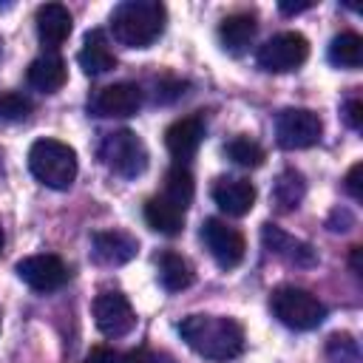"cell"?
I'll list each match as a JSON object with an SVG mask.
<instances>
[{
  "label": "cell",
  "mask_w": 363,
  "mask_h": 363,
  "mask_svg": "<svg viewBox=\"0 0 363 363\" xmlns=\"http://www.w3.org/2000/svg\"><path fill=\"white\" fill-rule=\"evenodd\" d=\"M343 116H346V125L352 130H360V125H363V102L360 99H349L346 108H343Z\"/></svg>",
  "instance_id": "cell-27"
},
{
  "label": "cell",
  "mask_w": 363,
  "mask_h": 363,
  "mask_svg": "<svg viewBox=\"0 0 363 363\" xmlns=\"http://www.w3.org/2000/svg\"><path fill=\"white\" fill-rule=\"evenodd\" d=\"M34 179L51 190H68L77 179V150L60 139H37L28 147Z\"/></svg>",
  "instance_id": "cell-3"
},
{
  "label": "cell",
  "mask_w": 363,
  "mask_h": 363,
  "mask_svg": "<svg viewBox=\"0 0 363 363\" xmlns=\"http://www.w3.org/2000/svg\"><path fill=\"white\" fill-rule=\"evenodd\" d=\"M179 335L196 354L216 363H227L244 352V329L227 315H187L179 323Z\"/></svg>",
  "instance_id": "cell-1"
},
{
  "label": "cell",
  "mask_w": 363,
  "mask_h": 363,
  "mask_svg": "<svg viewBox=\"0 0 363 363\" xmlns=\"http://www.w3.org/2000/svg\"><path fill=\"white\" fill-rule=\"evenodd\" d=\"M0 45H3V43H0Z\"/></svg>",
  "instance_id": "cell-34"
},
{
  "label": "cell",
  "mask_w": 363,
  "mask_h": 363,
  "mask_svg": "<svg viewBox=\"0 0 363 363\" xmlns=\"http://www.w3.org/2000/svg\"><path fill=\"white\" fill-rule=\"evenodd\" d=\"M82 363H113V352L105 349V346H94V349L85 354Z\"/></svg>",
  "instance_id": "cell-30"
},
{
  "label": "cell",
  "mask_w": 363,
  "mask_h": 363,
  "mask_svg": "<svg viewBox=\"0 0 363 363\" xmlns=\"http://www.w3.org/2000/svg\"><path fill=\"white\" fill-rule=\"evenodd\" d=\"M142 108V88L133 82H113L99 88L91 99V111L96 116H133Z\"/></svg>",
  "instance_id": "cell-11"
},
{
  "label": "cell",
  "mask_w": 363,
  "mask_h": 363,
  "mask_svg": "<svg viewBox=\"0 0 363 363\" xmlns=\"http://www.w3.org/2000/svg\"><path fill=\"white\" fill-rule=\"evenodd\" d=\"M255 31H258L255 14H250V11H235V14L224 17L221 26H218L221 48H224L227 54H244L247 45L255 40Z\"/></svg>",
  "instance_id": "cell-18"
},
{
  "label": "cell",
  "mask_w": 363,
  "mask_h": 363,
  "mask_svg": "<svg viewBox=\"0 0 363 363\" xmlns=\"http://www.w3.org/2000/svg\"><path fill=\"white\" fill-rule=\"evenodd\" d=\"M77 62L79 68L88 74V77H99V74H108L113 65H116V57L108 45V37L102 28H91L82 40V48L77 54Z\"/></svg>",
  "instance_id": "cell-17"
},
{
  "label": "cell",
  "mask_w": 363,
  "mask_h": 363,
  "mask_svg": "<svg viewBox=\"0 0 363 363\" xmlns=\"http://www.w3.org/2000/svg\"><path fill=\"white\" fill-rule=\"evenodd\" d=\"M17 275L26 286H31L34 292H54L68 281V267L62 264L60 255L51 252H40V255H28L23 261H17Z\"/></svg>",
  "instance_id": "cell-10"
},
{
  "label": "cell",
  "mask_w": 363,
  "mask_h": 363,
  "mask_svg": "<svg viewBox=\"0 0 363 363\" xmlns=\"http://www.w3.org/2000/svg\"><path fill=\"white\" fill-rule=\"evenodd\" d=\"M193 173L184 167V164H173L167 173H164V199H170L173 204H179V207H184L187 210V204L193 201Z\"/></svg>",
  "instance_id": "cell-24"
},
{
  "label": "cell",
  "mask_w": 363,
  "mask_h": 363,
  "mask_svg": "<svg viewBox=\"0 0 363 363\" xmlns=\"http://www.w3.org/2000/svg\"><path fill=\"white\" fill-rule=\"evenodd\" d=\"M99 159L111 173L122 179H136L147 167V147L133 130L122 128L105 133V139L99 142Z\"/></svg>",
  "instance_id": "cell-5"
},
{
  "label": "cell",
  "mask_w": 363,
  "mask_h": 363,
  "mask_svg": "<svg viewBox=\"0 0 363 363\" xmlns=\"http://www.w3.org/2000/svg\"><path fill=\"white\" fill-rule=\"evenodd\" d=\"M204 139V122L199 116H184V119H176L173 125H167L164 130V145L170 150V156L182 164L184 159H190L199 145Z\"/></svg>",
  "instance_id": "cell-15"
},
{
  "label": "cell",
  "mask_w": 363,
  "mask_h": 363,
  "mask_svg": "<svg viewBox=\"0 0 363 363\" xmlns=\"http://www.w3.org/2000/svg\"><path fill=\"white\" fill-rule=\"evenodd\" d=\"M37 37L43 45L48 48H57L68 40L71 28H74V20H71V11L62 6V3H45L37 9Z\"/></svg>",
  "instance_id": "cell-16"
},
{
  "label": "cell",
  "mask_w": 363,
  "mask_h": 363,
  "mask_svg": "<svg viewBox=\"0 0 363 363\" xmlns=\"http://www.w3.org/2000/svg\"><path fill=\"white\" fill-rule=\"evenodd\" d=\"M323 133V122L309 108H286L275 119V139L284 150L312 147Z\"/></svg>",
  "instance_id": "cell-7"
},
{
  "label": "cell",
  "mask_w": 363,
  "mask_h": 363,
  "mask_svg": "<svg viewBox=\"0 0 363 363\" xmlns=\"http://www.w3.org/2000/svg\"><path fill=\"white\" fill-rule=\"evenodd\" d=\"M136 252H139V241L125 230H102L91 235V255L96 264L119 267L136 258Z\"/></svg>",
  "instance_id": "cell-12"
},
{
  "label": "cell",
  "mask_w": 363,
  "mask_h": 363,
  "mask_svg": "<svg viewBox=\"0 0 363 363\" xmlns=\"http://www.w3.org/2000/svg\"><path fill=\"white\" fill-rule=\"evenodd\" d=\"M31 111H34V105H31L28 96H23L17 91H3L0 94V119H6V122H23V119H28Z\"/></svg>",
  "instance_id": "cell-26"
},
{
  "label": "cell",
  "mask_w": 363,
  "mask_h": 363,
  "mask_svg": "<svg viewBox=\"0 0 363 363\" xmlns=\"http://www.w3.org/2000/svg\"><path fill=\"white\" fill-rule=\"evenodd\" d=\"M309 57V43L301 31H281L275 37H269L258 54H255V62L261 71H269V74H286V71H295L306 62Z\"/></svg>",
  "instance_id": "cell-6"
},
{
  "label": "cell",
  "mask_w": 363,
  "mask_h": 363,
  "mask_svg": "<svg viewBox=\"0 0 363 363\" xmlns=\"http://www.w3.org/2000/svg\"><path fill=\"white\" fill-rule=\"evenodd\" d=\"M213 201L218 204L221 213L241 218V216H247V213L252 210V204H255V187H252V182H247V179L224 176V179H218V182L213 184Z\"/></svg>",
  "instance_id": "cell-14"
},
{
  "label": "cell",
  "mask_w": 363,
  "mask_h": 363,
  "mask_svg": "<svg viewBox=\"0 0 363 363\" xmlns=\"http://www.w3.org/2000/svg\"><path fill=\"white\" fill-rule=\"evenodd\" d=\"M201 241L221 269H233L244 261V250H247L244 235L221 218H207L201 224Z\"/></svg>",
  "instance_id": "cell-8"
},
{
  "label": "cell",
  "mask_w": 363,
  "mask_h": 363,
  "mask_svg": "<svg viewBox=\"0 0 363 363\" xmlns=\"http://www.w3.org/2000/svg\"><path fill=\"white\" fill-rule=\"evenodd\" d=\"M360 173H363V164L357 162V164H352L349 167V173H346V193L354 199V201H360L363 199V190H360Z\"/></svg>",
  "instance_id": "cell-28"
},
{
  "label": "cell",
  "mask_w": 363,
  "mask_h": 363,
  "mask_svg": "<svg viewBox=\"0 0 363 363\" xmlns=\"http://www.w3.org/2000/svg\"><path fill=\"white\" fill-rule=\"evenodd\" d=\"M306 9H312L309 0H303V3H289V0H284V3H281V11H284V14H301V11H306Z\"/></svg>",
  "instance_id": "cell-31"
},
{
  "label": "cell",
  "mask_w": 363,
  "mask_h": 363,
  "mask_svg": "<svg viewBox=\"0 0 363 363\" xmlns=\"http://www.w3.org/2000/svg\"><path fill=\"white\" fill-rule=\"evenodd\" d=\"M269 306H272V315L284 326L298 329V332L315 329L326 318L323 301H318V295H312L309 289H301V286H278L269 295Z\"/></svg>",
  "instance_id": "cell-4"
},
{
  "label": "cell",
  "mask_w": 363,
  "mask_h": 363,
  "mask_svg": "<svg viewBox=\"0 0 363 363\" xmlns=\"http://www.w3.org/2000/svg\"><path fill=\"white\" fill-rule=\"evenodd\" d=\"M122 363H173L167 354H153L147 349H136V352H128Z\"/></svg>",
  "instance_id": "cell-29"
},
{
  "label": "cell",
  "mask_w": 363,
  "mask_h": 363,
  "mask_svg": "<svg viewBox=\"0 0 363 363\" xmlns=\"http://www.w3.org/2000/svg\"><path fill=\"white\" fill-rule=\"evenodd\" d=\"M193 278H196V272H193V267H190V261L184 255H179V252H162V258H159V281H162V286L167 292L187 289L193 284Z\"/></svg>",
  "instance_id": "cell-21"
},
{
  "label": "cell",
  "mask_w": 363,
  "mask_h": 363,
  "mask_svg": "<svg viewBox=\"0 0 363 363\" xmlns=\"http://www.w3.org/2000/svg\"><path fill=\"white\" fill-rule=\"evenodd\" d=\"M261 241L272 255L284 258L286 264H295V267H315L318 264V255H315L312 244L289 235L286 230H281L275 224H264L261 227Z\"/></svg>",
  "instance_id": "cell-13"
},
{
  "label": "cell",
  "mask_w": 363,
  "mask_h": 363,
  "mask_svg": "<svg viewBox=\"0 0 363 363\" xmlns=\"http://www.w3.org/2000/svg\"><path fill=\"white\" fill-rule=\"evenodd\" d=\"M224 150H227L230 162H235L238 167H261L264 159H267L264 147H261L255 139H250V136H235V139H230Z\"/></svg>",
  "instance_id": "cell-25"
},
{
  "label": "cell",
  "mask_w": 363,
  "mask_h": 363,
  "mask_svg": "<svg viewBox=\"0 0 363 363\" xmlns=\"http://www.w3.org/2000/svg\"><path fill=\"white\" fill-rule=\"evenodd\" d=\"M3 241H6V238H3V230H0V250H3Z\"/></svg>",
  "instance_id": "cell-33"
},
{
  "label": "cell",
  "mask_w": 363,
  "mask_h": 363,
  "mask_svg": "<svg viewBox=\"0 0 363 363\" xmlns=\"http://www.w3.org/2000/svg\"><path fill=\"white\" fill-rule=\"evenodd\" d=\"M303 193H306V182L298 170H284L278 179H275V187H272V196H275V204L289 213L295 210L301 201H303Z\"/></svg>",
  "instance_id": "cell-23"
},
{
  "label": "cell",
  "mask_w": 363,
  "mask_h": 363,
  "mask_svg": "<svg viewBox=\"0 0 363 363\" xmlns=\"http://www.w3.org/2000/svg\"><path fill=\"white\" fill-rule=\"evenodd\" d=\"M145 221L162 235H179L184 227V207L173 204L164 196H153L145 201Z\"/></svg>",
  "instance_id": "cell-20"
},
{
  "label": "cell",
  "mask_w": 363,
  "mask_h": 363,
  "mask_svg": "<svg viewBox=\"0 0 363 363\" xmlns=\"http://www.w3.org/2000/svg\"><path fill=\"white\" fill-rule=\"evenodd\" d=\"M94 323L105 337H125L128 332H133L136 315L122 292L105 289L94 298Z\"/></svg>",
  "instance_id": "cell-9"
},
{
  "label": "cell",
  "mask_w": 363,
  "mask_h": 363,
  "mask_svg": "<svg viewBox=\"0 0 363 363\" xmlns=\"http://www.w3.org/2000/svg\"><path fill=\"white\" fill-rule=\"evenodd\" d=\"M68 71H65V60L60 54H40L31 65H28V85L43 91V94H54L65 85Z\"/></svg>",
  "instance_id": "cell-19"
},
{
  "label": "cell",
  "mask_w": 363,
  "mask_h": 363,
  "mask_svg": "<svg viewBox=\"0 0 363 363\" xmlns=\"http://www.w3.org/2000/svg\"><path fill=\"white\" fill-rule=\"evenodd\" d=\"M167 9L159 0H125L111 14L113 40L128 48H147L164 31Z\"/></svg>",
  "instance_id": "cell-2"
},
{
  "label": "cell",
  "mask_w": 363,
  "mask_h": 363,
  "mask_svg": "<svg viewBox=\"0 0 363 363\" xmlns=\"http://www.w3.org/2000/svg\"><path fill=\"white\" fill-rule=\"evenodd\" d=\"M329 62L337 68H360L363 62V37L343 31L329 43Z\"/></svg>",
  "instance_id": "cell-22"
},
{
  "label": "cell",
  "mask_w": 363,
  "mask_h": 363,
  "mask_svg": "<svg viewBox=\"0 0 363 363\" xmlns=\"http://www.w3.org/2000/svg\"><path fill=\"white\" fill-rule=\"evenodd\" d=\"M360 247H352V269H354V275H360L363 272V267H360Z\"/></svg>",
  "instance_id": "cell-32"
}]
</instances>
